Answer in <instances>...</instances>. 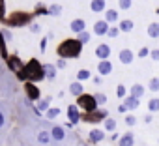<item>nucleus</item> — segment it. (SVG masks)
I'll use <instances>...</instances> for the list:
<instances>
[{"mask_svg":"<svg viewBox=\"0 0 159 146\" xmlns=\"http://www.w3.org/2000/svg\"><path fill=\"white\" fill-rule=\"evenodd\" d=\"M17 79L19 81H23V83H26V81H32V83H41V81H45L47 79V75H45V69H43V64H39V60L38 58H30L26 64H25V67L17 73Z\"/></svg>","mask_w":159,"mask_h":146,"instance_id":"obj_1","label":"nucleus"},{"mask_svg":"<svg viewBox=\"0 0 159 146\" xmlns=\"http://www.w3.org/2000/svg\"><path fill=\"white\" fill-rule=\"evenodd\" d=\"M83 43L79 41L77 38H67V39H64L58 47H56V52H58V56L60 58H79L81 56V52H83Z\"/></svg>","mask_w":159,"mask_h":146,"instance_id":"obj_2","label":"nucleus"},{"mask_svg":"<svg viewBox=\"0 0 159 146\" xmlns=\"http://www.w3.org/2000/svg\"><path fill=\"white\" fill-rule=\"evenodd\" d=\"M8 26L11 28H21V26H26V25H32V15L30 13H25V11H15L11 13L8 19H4Z\"/></svg>","mask_w":159,"mask_h":146,"instance_id":"obj_3","label":"nucleus"},{"mask_svg":"<svg viewBox=\"0 0 159 146\" xmlns=\"http://www.w3.org/2000/svg\"><path fill=\"white\" fill-rule=\"evenodd\" d=\"M77 105H79V109H81L83 112H92V111L99 109L94 94H83V96H79L77 98Z\"/></svg>","mask_w":159,"mask_h":146,"instance_id":"obj_4","label":"nucleus"},{"mask_svg":"<svg viewBox=\"0 0 159 146\" xmlns=\"http://www.w3.org/2000/svg\"><path fill=\"white\" fill-rule=\"evenodd\" d=\"M107 118H109L107 109H96L92 112H83V122L86 124H99V122H105Z\"/></svg>","mask_w":159,"mask_h":146,"instance_id":"obj_5","label":"nucleus"},{"mask_svg":"<svg viewBox=\"0 0 159 146\" xmlns=\"http://www.w3.org/2000/svg\"><path fill=\"white\" fill-rule=\"evenodd\" d=\"M25 94H26V98H28L30 101H39V99H41V90H39L38 84L32 83V81H26V83H25Z\"/></svg>","mask_w":159,"mask_h":146,"instance_id":"obj_6","label":"nucleus"},{"mask_svg":"<svg viewBox=\"0 0 159 146\" xmlns=\"http://www.w3.org/2000/svg\"><path fill=\"white\" fill-rule=\"evenodd\" d=\"M67 118H69V122H71L73 125L79 124V122H83V111L79 109L77 103H71V105L67 107Z\"/></svg>","mask_w":159,"mask_h":146,"instance_id":"obj_7","label":"nucleus"},{"mask_svg":"<svg viewBox=\"0 0 159 146\" xmlns=\"http://www.w3.org/2000/svg\"><path fill=\"white\" fill-rule=\"evenodd\" d=\"M6 64H8V67H10V71H13V73H19L23 67H25V64H23V60L19 58V56H15V54H11L8 60H6Z\"/></svg>","mask_w":159,"mask_h":146,"instance_id":"obj_8","label":"nucleus"},{"mask_svg":"<svg viewBox=\"0 0 159 146\" xmlns=\"http://www.w3.org/2000/svg\"><path fill=\"white\" fill-rule=\"evenodd\" d=\"M98 73L101 77H107L112 73V62L111 60H99L98 62Z\"/></svg>","mask_w":159,"mask_h":146,"instance_id":"obj_9","label":"nucleus"},{"mask_svg":"<svg viewBox=\"0 0 159 146\" xmlns=\"http://www.w3.org/2000/svg\"><path fill=\"white\" fill-rule=\"evenodd\" d=\"M109 28H111V25H109L105 19H101V21H96V23H94V34H96V36H107Z\"/></svg>","mask_w":159,"mask_h":146,"instance_id":"obj_10","label":"nucleus"},{"mask_svg":"<svg viewBox=\"0 0 159 146\" xmlns=\"http://www.w3.org/2000/svg\"><path fill=\"white\" fill-rule=\"evenodd\" d=\"M96 56H98L99 60H109V58H111V45L99 43V45L96 47Z\"/></svg>","mask_w":159,"mask_h":146,"instance_id":"obj_11","label":"nucleus"},{"mask_svg":"<svg viewBox=\"0 0 159 146\" xmlns=\"http://www.w3.org/2000/svg\"><path fill=\"white\" fill-rule=\"evenodd\" d=\"M118 58H120V62H122L124 66H129V64L135 60V52H133L131 49H122V51L118 52Z\"/></svg>","mask_w":159,"mask_h":146,"instance_id":"obj_12","label":"nucleus"},{"mask_svg":"<svg viewBox=\"0 0 159 146\" xmlns=\"http://www.w3.org/2000/svg\"><path fill=\"white\" fill-rule=\"evenodd\" d=\"M69 30L75 32V34L84 32V30H86V21H84V19H73V21L69 23Z\"/></svg>","mask_w":159,"mask_h":146,"instance_id":"obj_13","label":"nucleus"},{"mask_svg":"<svg viewBox=\"0 0 159 146\" xmlns=\"http://www.w3.org/2000/svg\"><path fill=\"white\" fill-rule=\"evenodd\" d=\"M103 139H105V131H103V129H98V127H96V129H92V131L88 133V140H90L92 144H98V142H101Z\"/></svg>","mask_w":159,"mask_h":146,"instance_id":"obj_14","label":"nucleus"},{"mask_svg":"<svg viewBox=\"0 0 159 146\" xmlns=\"http://www.w3.org/2000/svg\"><path fill=\"white\" fill-rule=\"evenodd\" d=\"M90 10L94 13H103L107 11V0H92L90 2Z\"/></svg>","mask_w":159,"mask_h":146,"instance_id":"obj_15","label":"nucleus"},{"mask_svg":"<svg viewBox=\"0 0 159 146\" xmlns=\"http://www.w3.org/2000/svg\"><path fill=\"white\" fill-rule=\"evenodd\" d=\"M122 103H124L129 111H137V109L140 107V99H139V98H135V96H127L125 99H122Z\"/></svg>","mask_w":159,"mask_h":146,"instance_id":"obj_16","label":"nucleus"},{"mask_svg":"<svg viewBox=\"0 0 159 146\" xmlns=\"http://www.w3.org/2000/svg\"><path fill=\"white\" fill-rule=\"evenodd\" d=\"M135 144V135L131 131H125L120 139H118V146H133Z\"/></svg>","mask_w":159,"mask_h":146,"instance_id":"obj_17","label":"nucleus"},{"mask_svg":"<svg viewBox=\"0 0 159 146\" xmlns=\"http://www.w3.org/2000/svg\"><path fill=\"white\" fill-rule=\"evenodd\" d=\"M69 94H73L75 98L83 96V94H84V86H83V83H81V81H75V83H71V84H69Z\"/></svg>","mask_w":159,"mask_h":146,"instance_id":"obj_18","label":"nucleus"},{"mask_svg":"<svg viewBox=\"0 0 159 146\" xmlns=\"http://www.w3.org/2000/svg\"><path fill=\"white\" fill-rule=\"evenodd\" d=\"M105 21L109 25H114V23H120V13L116 10H107L105 11Z\"/></svg>","mask_w":159,"mask_h":146,"instance_id":"obj_19","label":"nucleus"},{"mask_svg":"<svg viewBox=\"0 0 159 146\" xmlns=\"http://www.w3.org/2000/svg\"><path fill=\"white\" fill-rule=\"evenodd\" d=\"M144 92H146V88H144L140 83H135V84L129 88V96H135V98H139V99L144 96Z\"/></svg>","mask_w":159,"mask_h":146,"instance_id":"obj_20","label":"nucleus"},{"mask_svg":"<svg viewBox=\"0 0 159 146\" xmlns=\"http://www.w3.org/2000/svg\"><path fill=\"white\" fill-rule=\"evenodd\" d=\"M51 137H52L54 140H62V139L66 137V127H64V125H54V127L51 129Z\"/></svg>","mask_w":159,"mask_h":146,"instance_id":"obj_21","label":"nucleus"},{"mask_svg":"<svg viewBox=\"0 0 159 146\" xmlns=\"http://www.w3.org/2000/svg\"><path fill=\"white\" fill-rule=\"evenodd\" d=\"M43 69H45V75H47V79L49 81H54L56 79V66L54 64H43Z\"/></svg>","mask_w":159,"mask_h":146,"instance_id":"obj_22","label":"nucleus"},{"mask_svg":"<svg viewBox=\"0 0 159 146\" xmlns=\"http://www.w3.org/2000/svg\"><path fill=\"white\" fill-rule=\"evenodd\" d=\"M51 109V99L47 98V99H39L38 101V107H36V114H39L41 116V112H47Z\"/></svg>","mask_w":159,"mask_h":146,"instance_id":"obj_23","label":"nucleus"},{"mask_svg":"<svg viewBox=\"0 0 159 146\" xmlns=\"http://www.w3.org/2000/svg\"><path fill=\"white\" fill-rule=\"evenodd\" d=\"M118 26H120V30L122 32H125V34H129L133 28H135V23L131 21V19H122L120 23H118Z\"/></svg>","mask_w":159,"mask_h":146,"instance_id":"obj_24","label":"nucleus"},{"mask_svg":"<svg viewBox=\"0 0 159 146\" xmlns=\"http://www.w3.org/2000/svg\"><path fill=\"white\" fill-rule=\"evenodd\" d=\"M146 34H148L152 39H157V38H159V23H150L148 28H146Z\"/></svg>","mask_w":159,"mask_h":146,"instance_id":"obj_25","label":"nucleus"},{"mask_svg":"<svg viewBox=\"0 0 159 146\" xmlns=\"http://www.w3.org/2000/svg\"><path fill=\"white\" fill-rule=\"evenodd\" d=\"M90 79H92V71L90 69H79L77 71V81L84 83V81H90Z\"/></svg>","mask_w":159,"mask_h":146,"instance_id":"obj_26","label":"nucleus"},{"mask_svg":"<svg viewBox=\"0 0 159 146\" xmlns=\"http://www.w3.org/2000/svg\"><path fill=\"white\" fill-rule=\"evenodd\" d=\"M0 56H2L4 60L10 58V54H8V51H6V38H4L2 30H0Z\"/></svg>","mask_w":159,"mask_h":146,"instance_id":"obj_27","label":"nucleus"},{"mask_svg":"<svg viewBox=\"0 0 159 146\" xmlns=\"http://www.w3.org/2000/svg\"><path fill=\"white\" fill-rule=\"evenodd\" d=\"M116 96H118L120 99H125V98L129 96V88L124 86V84H118V86H116Z\"/></svg>","mask_w":159,"mask_h":146,"instance_id":"obj_28","label":"nucleus"},{"mask_svg":"<svg viewBox=\"0 0 159 146\" xmlns=\"http://www.w3.org/2000/svg\"><path fill=\"white\" fill-rule=\"evenodd\" d=\"M103 125H105V131H109V133L116 131V120H114V118H111V116L103 122Z\"/></svg>","mask_w":159,"mask_h":146,"instance_id":"obj_29","label":"nucleus"},{"mask_svg":"<svg viewBox=\"0 0 159 146\" xmlns=\"http://www.w3.org/2000/svg\"><path fill=\"white\" fill-rule=\"evenodd\" d=\"M51 139H52V137H51V131H39V133H38V140H39L41 144H49Z\"/></svg>","mask_w":159,"mask_h":146,"instance_id":"obj_30","label":"nucleus"},{"mask_svg":"<svg viewBox=\"0 0 159 146\" xmlns=\"http://www.w3.org/2000/svg\"><path fill=\"white\" fill-rule=\"evenodd\" d=\"M159 111V98H152L150 101H148V112H157Z\"/></svg>","mask_w":159,"mask_h":146,"instance_id":"obj_31","label":"nucleus"},{"mask_svg":"<svg viewBox=\"0 0 159 146\" xmlns=\"http://www.w3.org/2000/svg\"><path fill=\"white\" fill-rule=\"evenodd\" d=\"M77 39L81 41L83 45H86V43H90V39H92V34L84 30V32H81V34H77Z\"/></svg>","mask_w":159,"mask_h":146,"instance_id":"obj_32","label":"nucleus"},{"mask_svg":"<svg viewBox=\"0 0 159 146\" xmlns=\"http://www.w3.org/2000/svg\"><path fill=\"white\" fill-rule=\"evenodd\" d=\"M60 13H62V6H60V4H51V6H49V15L58 17Z\"/></svg>","mask_w":159,"mask_h":146,"instance_id":"obj_33","label":"nucleus"},{"mask_svg":"<svg viewBox=\"0 0 159 146\" xmlns=\"http://www.w3.org/2000/svg\"><path fill=\"white\" fill-rule=\"evenodd\" d=\"M45 116H47L49 120H54V118H58V116H60V109H58V107H51V109L45 112Z\"/></svg>","mask_w":159,"mask_h":146,"instance_id":"obj_34","label":"nucleus"},{"mask_svg":"<svg viewBox=\"0 0 159 146\" xmlns=\"http://www.w3.org/2000/svg\"><path fill=\"white\" fill-rule=\"evenodd\" d=\"M148 90L152 92H159V77H152L148 83Z\"/></svg>","mask_w":159,"mask_h":146,"instance_id":"obj_35","label":"nucleus"},{"mask_svg":"<svg viewBox=\"0 0 159 146\" xmlns=\"http://www.w3.org/2000/svg\"><path fill=\"white\" fill-rule=\"evenodd\" d=\"M120 32H122V30H120V26H114V25H111V28H109L107 36L114 39V38H118V36H120Z\"/></svg>","mask_w":159,"mask_h":146,"instance_id":"obj_36","label":"nucleus"},{"mask_svg":"<svg viewBox=\"0 0 159 146\" xmlns=\"http://www.w3.org/2000/svg\"><path fill=\"white\" fill-rule=\"evenodd\" d=\"M94 96H96V101H98V105H99V107H103V105L107 103V96H105L103 92H96Z\"/></svg>","mask_w":159,"mask_h":146,"instance_id":"obj_37","label":"nucleus"},{"mask_svg":"<svg viewBox=\"0 0 159 146\" xmlns=\"http://www.w3.org/2000/svg\"><path fill=\"white\" fill-rule=\"evenodd\" d=\"M124 120H125V124H127V125H129V127H133V125H135V124H137V116H135V114H131V112H127V114H125V118H124Z\"/></svg>","mask_w":159,"mask_h":146,"instance_id":"obj_38","label":"nucleus"},{"mask_svg":"<svg viewBox=\"0 0 159 146\" xmlns=\"http://www.w3.org/2000/svg\"><path fill=\"white\" fill-rule=\"evenodd\" d=\"M133 6V0H118V8L120 10H129Z\"/></svg>","mask_w":159,"mask_h":146,"instance_id":"obj_39","label":"nucleus"},{"mask_svg":"<svg viewBox=\"0 0 159 146\" xmlns=\"http://www.w3.org/2000/svg\"><path fill=\"white\" fill-rule=\"evenodd\" d=\"M34 15H49V8H45L43 4H38L36 6V13Z\"/></svg>","mask_w":159,"mask_h":146,"instance_id":"obj_40","label":"nucleus"},{"mask_svg":"<svg viewBox=\"0 0 159 146\" xmlns=\"http://www.w3.org/2000/svg\"><path fill=\"white\" fill-rule=\"evenodd\" d=\"M150 51H152V49H148V47H140L139 52H137V56H139V58H148V56H150Z\"/></svg>","mask_w":159,"mask_h":146,"instance_id":"obj_41","label":"nucleus"},{"mask_svg":"<svg viewBox=\"0 0 159 146\" xmlns=\"http://www.w3.org/2000/svg\"><path fill=\"white\" fill-rule=\"evenodd\" d=\"M0 19H6V0H0Z\"/></svg>","mask_w":159,"mask_h":146,"instance_id":"obj_42","label":"nucleus"},{"mask_svg":"<svg viewBox=\"0 0 159 146\" xmlns=\"http://www.w3.org/2000/svg\"><path fill=\"white\" fill-rule=\"evenodd\" d=\"M30 32H32V34H39V32H41V25H39V23H32V25H30Z\"/></svg>","mask_w":159,"mask_h":146,"instance_id":"obj_43","label":"nucleus"},{"mask_svg":"<svg viewBox=\"0 0 159 146\" xmlns=\"http://www.w3.org/2000/svg\"><path fill=\"white\" fill-rule=\"evenodd\" d=\"M150 58H152V60H155V62H159V47L150 51Z\"/></svg>","mask_w":159,"mask_h":146,"instance_id":"obj_44","label":"nucleus"},{"mask_svg":"<svg viewBox=\"0 0 159 146\" xmlns=\"http://www.w3.org/2000/svg\"><path fill=\"white\" fill-rule=\"evenodd\" d=\"M47 39H49V38H43V39L39 41V52H41V54L47 51Z\"/></svg>","mask_w":159,"mask_h":146,"instance_id":"obj_45","label":"nucleus"},{"mask_svg":"<svg viewBox=\"0 0 159 146\" xmlns=\"http://www.w3.org/2000/svg\"><path fill=\"white\" fill-rule=\"evenodd\" d=\"M66 66H67V60H66V58H58V60H56V67H58V69H64Z\"/></svg>","mask_w":159,"mask_h":146,"instance_id":"obj_46","label":"nucleus"},{"mask_svg":"<svg viewBox=\"0 0 159 146\" xmlns=\"http://www.w3.org/2000/svg\"><path fill=\"white\" fill-rule=\"evenodd\" d=\"M118 112H120V114H127V112H129V109H127L124 103H120V105H118Z\"/></svg>","mask_w":159,"mask_h":146,"instance_id":"obj_47","label":"nucleus"},{"mask_svg":"<svg viewBox=\"0 0 159 146\" xmlns=\"http://www.w3.org/2000/svg\"><path fill=\"white\" fill-rule=\"evenodd\" d=\"M92 81H94V84H101V75H96V77H92Z\"/></svg>","mask_w":159,"mask_h":146,"instance_id":"obj_48","label":"nucleus"},{"mask_svg":"<svg viewBox=\"0 0 159 146\" xmlns=\"http://www.w3.org/2000/svg\"><path fill=\"white\" fill-rule=\"evenodd\" d=\"M152 120H153V116H152V112H148V114L144 116V122H146V124H152Z\"/></svg>","mask_w":159,"mask_h":146,"instance_id":"obj_49","label":"nucleus"},{"mask_svg":"<svg viewBox=\"0 0 159 146\" xmlns=\"http://www.w3.org/2000/svg\"><path fill=\"white\" fill-rule=\"evenodd\" d=\"M2 34H4V38H6V39H10V41L13 39V36H11V32H2Z\"/></svg>","mask_w":159,"mask_h":146,"instance_id":"obj_50","label":"nucleus"},{"mask_svg":"<svg viewBox=\"0 0 159 146\" xmlns=\"http://www.w3.org/2000/svg\"><path fill=\"white\" fill-rule=\"evenodd\" d=\"M2 125H4V114L0 112V127H2Z\"/></svg>","mask_w":159,"mask_h":146,"instance_id":"obj_51","label":"nucleus"},{"mask_svg":"<svg viewBox=\"0 0 159 146\" xmlns=\"http://www.w3.org/2000/svg\"><path fill=\"white\" fill-rule=\"evenodd\" d=\"M111 139H112V140H118L120 137H118V133H112V135H111Z\"/></svg>","mask_w":159,"mask_h":146,"instance_id":"obj_52","label":"nucleus"}]
</instances>
